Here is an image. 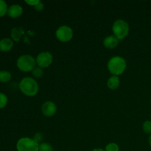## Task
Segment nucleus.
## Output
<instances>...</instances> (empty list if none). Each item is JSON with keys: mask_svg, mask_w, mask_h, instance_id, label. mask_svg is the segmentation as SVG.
<instances>
[{"mask_svg": "<svg viewBox=\"0 0 151 151\" xmlns=\"http://www.w3.org/2000/svg\"><path fill=\"white\" fill-rule=\"evenodd\" d=\"M44 70L40 67H35L33 70L32 71V75L34 78H41L44 76Z\"/></svg>", "mask_w": 151, "mask_h": 151, "instance_id": "f3484780", "label": "nucleus"}, {"mask_svg": "<svg viewBox=\"0 0 151 151\" xmlns=\"http://www.w3.org/2000/svg\"><path fill=\"white\" fill-rule=\"evenodd\" d=\"M119 40L114 35H109L103 40V45L107 49H114L117 47L119 44Z\"/></svg>", "mask_w": 151, "mask_h": 151, "instance_id": "9d476101", "label": "nucleus"}, {"mask_svg": "<svg viewBox=\"0 0 151 151\" xmlns=\"http://www.w3.org/2000/svg\"><path fill=\"white\" fill-rule=\"evenodd\" d=\"M57 111V106L52 101H46L41 106V112L43 115L47 117H50L55 114Z\"/></svg>", "mask_w": 151, "mask_h": 151, "instance_id": "6e6552de", "label": "nucleus"}, {"mask_svg": "<svg viewBox=\"0 0 151 151\" xmlns=\"http://www.w3.org/2000/svg\"><path fill=\"white\" fill-rule=\"evenodd\" d=\"M108 69L113 75H120L125 72L127 63L125 58L121 56H114L108 62Z\"/></svg>", "mask_w": 151, "mask_h": 151, "instance_id": "f03ea898", "label": "nucleus"}, {"mask_svg": "<svg viewBox=\"0 0 151 151\" xmlns=\"http://www.w3.org/2000/svg\"><path fill=\"white\" fill-rule=\"evenodd\" d=\"M7 10H8V7H7V3L3 0H0V17H2L4 15L7 14Z\"/></svg>", "mask_w": 151, "mask_h": 151, "instance_id": "dca6fc26", "label": "nucleus"}, {"mask_svg": "<svg viewBox=\"0 0 151 151\" xmlns=\"http://www.w3.org/2000/svg\"><path fill=\"white\" fill-rule=\"evenodd\" d=\"M38 151H54L53 147L50 143L41 142L39 144Z\"/></svg>", "mask_w": 151, "mask_h": 151, "instance_id": "2eb2a0df", "label": "nucleus"}, {"mask_svg": "<svg viewBox=\"0 0 151 151\" xmlns=\"http://www.w3.org/2000/svg\"><path fill=\"white\" fill-rule=\"evenodd\" d=\"M22 13H23V8L22 6L19 4H13L8 7L7 14L12 19H17L22 16Z\"/></svg>", "mask_w": 151, "mask_h": 151, "instance_id": "1a4fd4ad", "label": "nucleus"}, {"mask_svg": "<svg viewBox=\"0 0 151 151\" xmlns=\"http://www.w3.org/2000/svg\"><path fill=\"white\" fill-rule=\"evenodd\" d=\"M106 151H119V147L117 144L114 142L109 143L106 145Z\"/></svg>", "mask_w": 151, "mask_h": 151, "instance_id": "aec40b11", "label": "nucleus"}, {"mask_svg": "<svg viewBox=\"0 0 151 151\" xmlns=\"http://www.w3.org/2000/svg\"><path fill=\"white\" fill-rule=\"evenodd\" d=\"M33 139L35 140L36 142H38V144H40L39 142H42L43 139H44V137H43L42 134H41V133H37V134H35V135H34Z\"/></svg>", "mask_w": 151, "mask_h": 151, "instance_id": "412c9836", "label": "nucleus"}, {"mask_svg": "<svg viewBox=\"0 0 151 151\" xmlns=\"http://www.w3.org/2000/svg\"><path fill=\"white\" fill-rule=\"evenodd\" d=\"M148 143H149V145H150V146L151 147V135L150 136V137H149V138H148Z\"/></svg>", "mask_w": 151, "mask_h": 151, "instance_id": "393cba45", "label": "nucleus"}, {"mask_svg": "<svg viewBox=\"0 0 151 151\" xmlns=\"http://www.w3.org/2000/svg\"><path fill=\"white\" fill-rule=\"evenodd\" d=\"M129 24L122 19L116 20L112 26L114 35L119 40L125 38L129 33Z\"/></svg>", "mask_w": 151, "mask_h": 151, "instance_id": "20e7f679", "label": "nucleus"}, {"mask_svg": "<svg viewBox=\"0 0 151 151\" xmlns=\"http://www.w3.org/2000/svg\"><path fill=\"white\" fill-rule=\"evenodd\" d=\"M25 2L27 4H29V5L34 7V6H35L38 2H39V1H38V0H29V1H28V0H26Z\"/></svg>", "mask_w": 151, "mask_h": 151, "instance_id": "5701e85b", "label": "nucleus"}, {"mask_svg": "<svg viewBox=\"0 0 151 151\" xmlns=\"http://www.w3.org/2000/svg\"><path fill=\"white\" fill-rule=\"evenodd\" d=\"M7 97L4 93L0 92V109L5 107L7 104Z\"/></svg>", "mask_w": 151, "mask_h": 151, "instance_id": "a211bd4d", "label": "nucleus"}, {"mask_svg": "<svg viewBox=\"0 0 151 151\" xmlns=\"http://www.w3.org/2000/svg\"><path fill=\"white\" fill-rule=\"evenodd\" d=\"M150 103H151V99H150Z\"/></svg>", "mask_w": 151, "mask_h": 151, "instance_id": "a878e982", "label": "nucleus"}, {"mask_svg": "<svg viewBox=\"0 0 151 151\" xmlns=\"http://www.w3.org/2000/svg\"><path fill=\"white\" fill-rule=\"evenodd\" d=\"M119 85H120V80H119V77L116 76V75H112L111 78H109L107 81V86L111 90L117 89Z\"/></svg>", "mask_w": 151, "mask_h": 151, "instance_id": "f8f14e48", "label": "nucleus"}, {"mask_svg": "<svg viewBox=\"0 0 151 151\" xmlns=\"http://www.w3.org/2000/svg\"><path fill=\"white\" fill-rule=\"evenodd\" d=\"M13 41L10 38H4L0 40V50L2 52H8L13 48Z\"/></svg>", "mask_w": 151, "mask_h": 151, "instance_id": "9b49d317", "label": "nucleus"}, {"mask_svg": "<svg viewBox=\"0 0 151 151\" xmlns=\"http://www.w3.org/2000/svg\"><path fill=\"white\" fill-rule=\"evenodd\" d=\"M33 7H34V9H35V10H36V11L41 12V11H42L43 10H44V4H43V3L41 2V1H39V2H38V4H36V5L34 6Z\"/></svg>", "mask_w": 151, "mask_h": 151, "instance_id": "4be33fe9", "label": "nucleus"}, {"mask_svg": "<svg viewBox=\"0 0 151 151\" xmlns=\"http://www.w3.org/2000/svg\"><path fill=\"white\" fill-rule=\"evenodd\" d=\"M23 34L24 31L22 27H14L11 29V32H10L12 39L14 41H16V42L20 41Z\"/></svg>", "mask_w": 151, "mask_h": 151, "instance_id": "ddd939ff", "label": "nucleus"}, {"mask_svg": "<svg viewBox=\"0 0 151 151\" xmlns=\"http://www.w3.org/2000/svg\"><path fill=\"white\" fill-rule=\"evenodd\" d=\"M36 64L38 67L47 68L52 64L53 61V56L50 52H41L36 57Z\"/></svg>", "mask_w": 151, "mask_h": 151, "instance_id": "0eeeda50", "label": "nucleus"}, {"mask_svg": "<svg viewBox=\"0 0 151 151\" xmlns=\"http://www.w3.org/2000/svg\"><path fill=\"white\" fill-rule=\"evenodd\" d=\"M11 80V74L6 70L0 71V82L7 83Z\"/></svg>", "mask_w": 151, "mask_h": 151, "instance_id": "4468645a", "label": "nucleus"}, {"mask_svg": "<svg viewBox=\"0 0 151 151\" xmlns=\"http://www.w3.org/2000/svg\"><path fill=\"white\" fill-rule=\"evenodd\" d=\"M39 144L33 139L23 137L19 139L16 144L18 151H38Z\"/></svg>", "mask_w": 151, "mask_h": 151, "instance_id": "39448f33", "label": "nucleus"}, {"mask_svg": "<svg viewBox=\"0 0 151 151\" xmlns=\"http://www.w3.org/2000/svg\"><path fill=\"white\" fill-rule=\"evenodd\" d=\"M143 131L145 134H151V121L147 120L142 125Z\"/></svg>", "mask_w": 151, "mask_h": 151, "instance_id": "6ab92c4d", "label": "nucleus"}, {"mask_svg": "<svg viewBox=\"0 0 151 151\" xmlns=\"http://www.w3.org/2000/svg\"><path fill=\"white\" fill-rule=\"evenodd\" d=\"M91 151H106V150H103V149L102 148H94V150H92Z\"/></svg>", "mask_w": 151, "mask_h": 151, "instance_id": "b1692460", "label": "nucleus"}, {"mask_svg": "<svg viewBox=\"0 0 151 151\" xmlns=\"http://www.w3.org/2000/svg\"><path fill=\"white\" fill-rule=\"evenodd\" d=\"M56 38L61 42H68L71 41L73 37V30L72 28L66 25L60 26L55 32Z\"/></svg>", "mask_w": 151, "mask_h": 151, "instance_id": "423d86ee", "label": "nucleus"}, {"mask_svg": "<svg viewBox=\"0 0 151 151\" xmlns=\"http://www.w3.org/2000/svg\"><path fill=\"white\" fill-rule=\"evenodd\" d=\"M19 88L24 95L33 97L38 92V84L34 78L26 77L19 83Z\"/></svg>", "mask_w": 151, "mask_h": 151, "instance_id": "f257e3e1", "label": "nucleus"}, {"mask_svg": "<svg viewBox=\"0 0 151 151\" xmlns=\"http://www.w3.org/2000/svg\"><path fill=\"white\" fill-rule=\"evenodd\" d=\"M16 65L19 69L24 72H29L35 68L36 60L29 55H23L17 59Z\"/></svg>", "mask_w": 151, "mask_h": 151, "instance_id": "7ed1b4c3", "label": "nucleus"}]
</instances>
